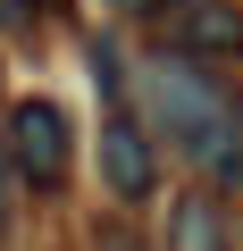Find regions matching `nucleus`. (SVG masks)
Instances as JSON below:
<instances>
[{
	"mask_svg": "<svg viewBox=\"0 0 243 251\" xmlns=\"http://www.w3.org/2000/svg\"><path fill=\"white\" fill-rule=\"evenodd\" d=\"M143 109L160 117V134H168L201 176L243 184V117H235V100H226V92H210L185 59H160V67L143 75Z\"/></svg>",
	"mask_w": 243,
	"mask_h": 251,
	"instance_id": "obj_1",
	"label": "nucleus"
},
{
	"mask_svg": "<svg viewBox=\"0 0 243 251\" xmlns=\"http://www.w3.org/2000/svg\"><path fill=\"white\" fill-rule=\"evenodd\" d=\"M9 159H17V176H26V184H42V193H59V184H67L76 143H67V117H59L51 100H17V109H9Z\"/></svg>",
	"mask_w": 243,
	"mask_h": 251,
	"instance_id": "obj_2",
	"label": "nucleus"
},
{
	"mask_svg": "<svg viewBox=\"0 0 243 251\" xmlns=\"http://www.w3.org/2000/svg\"><path fill=\"white\" fill-rule=\"evenodd\" d=\"M101 176H109L117 201H151L160 168H151V143H143L135 117H109V126H101Z\"/></svg>",
	"mask_w": 243,
	"mask_h": 251,
	"instance_id": "obj_3",
	"label": "nucleus"
},
{
	"mask_svg": "<svg viewBox=\"0 0 243 251\" xmlns=\"http://www.w3.org/2000/svg\"><path fill=\"white\" fill-rule=\"evenodd\" d=\"M168 42L193 59V50H243V9L235 0H176V25Z\"/></svg>",
	"mask_w": 243,
	"mask_h": 251,
	"instance_id": "obj_4",
	"label": "nucleus"
},
{
	"mask_svg": "<svg viewBox=\"0 0 243 251\" xmlns=\"http://www.w3.org/2000/svg\"><path fill=\"white\" fill-rule=\"evenodd\" d=\"M176 251H218V226H210V209H185V218H176Z\"/></svg>",
	"mask_w": 243,
	"mask_h": 251,
	"instance_id": "obj_5",
	"label": "nucleus"
},
{
	"mask_svg": "<svg viewBox=\"0 0 243 251\" xmlns=\"http://www.w3.org/2000/svg\"><path fill=\"white\" fill-rule=\"evenodd\" d=\"M0 25H9V34H34V0H0Z\"/></svg>",
	"mask_w": 243,
	"mask_h": 251,
	"instance_id": "obj_6",
	"label": "nucleus"
},
{
	"mask_svg": "<svg viewBox=\"0 0 243 251\" xmlns=\"http://www.w3.org/2000/svg\"><path fill=\"white\" fill-rule=\"evenodd\" d=\"M126 9H160V0H126Z\"/></svg>",
	"mask_w": 243,
	"mask_h": 251,
	"instance_id": "obj_7",
	"label": "nucleus"
}]
</instances>
